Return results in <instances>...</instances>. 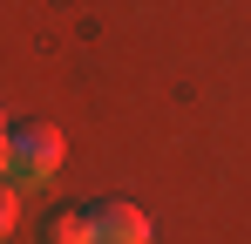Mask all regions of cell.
Returning a JSON list of instances; mask_svg holds the SVG:
<instances>
[{"label":"cell","mask_w":251,"mask_h":244,"mask_svg":"<svg viewBox=\"0 0 251 244\" xmlns=\"http://www.w3.org/2000/svg\"><path fill=\"white\" fill-rule=\"evenodd\" d=\"M54 163H61V129H54L48 116H21V122H7V170H14L21 183L54 176Z\"/></svg>","instance_id":"obj_1"},{"label":"cell","mask_w":251,"mask_h":244,"mask_svg":"<svg viewBox=\"0 0 251 244\" xmlns=\"http://www.w3.org/2000/svg\"><path fill=\"white\" fill-rule=\"evenodd\" d=\"M88 231L95 244H150V217L129 197H88Z\"/></svg>","instance_id":"obj_2"},{"label":"cell","mask_w":251,"mask_h":244,"mask_svg":"<svg viewBox=\"0 0 251 244\" xmlns=\"http://www.w3.org/2000/svg\"><path fill=\"white\" fill-rule=\"evenodd\" d=\"M34 244H95V231H88V203H54L41 217V238Z\"/></svg>","instance_id":"obj_3"},{"label":"cell","mask_w":251,"mask_h":244,"mask_svg":"<svg viewBox=\"0 0 251 244\" xmlns=\"http://www.w3.org/2000/svg\"><path fill=\"white\" fill-rule=\"evenodd\" d=\"M14 217H21V197H14V183H7V176H0V238H7V231H14Z\"/></svg>","instance_id":"obj_4"},{"label":"cell","mask_w":251,"mask_h":244,"mask_svg":"<svg viewBox=\"0 0 251 244\" xmlns=\"http://www.w3.org/2000/svg\"><path fill=\"white\" fill-rule=\"evenodd\" d=\"M0 156H7V116H0Z\"/></svg>","instance_id":"obj_5"}]
</instances>
